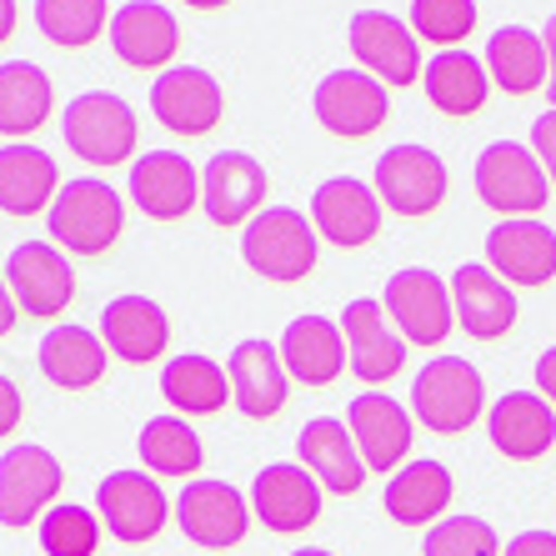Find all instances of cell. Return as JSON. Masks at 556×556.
<instances>
[{"label":"cell","mask_w":556,"mask_h":556,"mask_svg":"<svg viewBox=\"0 0 556 556\" xmlns=\"http://www.w3.org/2000/svg\"><path fill=\"white\" fill-rule=\"evenodd\" d=\"M15 321H21V306H15L11 286H5V276H0V337H11Z\"/></svg>","instance_id":"cell-46"},{"label":"cell","mask_w":556,"mask_h":556,"mask_svg":"<svg viewBox=\"0 0 556 556\" xmlns=\"http://www.w3.org/2000/svg\"><path fill=\"white\" fill-rule=\"evenodd\" d=\"M486 266L506 286H546L556 276V231L536 216L496 220L486 231Z\"/></svg>","instance_id":"cell-21"},{"label":"cell","mask_w":556,"mask_h":556,"mask_svg":"<svg viewBox=\"0 0 556 556\" xmlns=\"http://www.w3.org/2000/svg\"><path fill=\"white\" fill-rule=\"evenodd\" d=\"M61 195V166L55 155L36 151L26 141H11L0 146V211L15 220L40 216V211L55 206Z\"/></svg>","instance_id":"cell-30"},{"label":"cell","mask_w":556,"mask_h":556,"mask_svg":"<svg viewBox=\"0 0 556 556\" xmlns=\"http://www.w3.org/2000/svg\"><path fill=\"white\" fill-rule=\"evenodd\" d=\"M351 55L366 76H376L387 91H406L421 80L427 61H421V40L406 21H396L391 11H356L351 15Z\"/></svg>","instance_id":"cell-7"},{"label":"cell","mask_w":556,"mask_h":556,"mask_svg":"<svg viewBox=\"0 0 556 556\" xmlns=\"http://www.w3.org/2000/svg\"><path fill=\"white\" fill-rule=\"evenodd\" d=\"M316 256H321V236H316L306 211L296 206H266L241 231V261L266 281H306L316 271Z\"/></svg>","instance_id":"cell-3"},{"label":"cell","mask_w":556,"mask_h":556,"mask_svg":"<svg viewBox=\"0 0 556 556\" xmlns=\"http://www.w3.org/2000/svg\"><path fill=\"white\" fill-rule=\"evenodd\" d=\"M111 51L121 65L130 71H170L176 51H181V26L176 15L161 5V0H126L116 15H111Z\"/></svg>","instance_id":"cell-20"},{"label":"cell","mask_w":556,"mask_h":556,"mask_svg":"<svg viewBox=\"0 0 556 556\" xmlns=\"http://www.w3.org/2000/svg\"><path fill=\"white\" fill-rule=\"evenodd\" d=\"M341 337H346V356H351V371L356 381L366 387H387L396 381L406 366V341L402 331L391 326L387 306L371 296H356L346 311H341Z\"/></svg>","instance_id":"cell-19"},{"label":"cell","mask_w":556,"mask_h":556,"mask_svg":"<svg viewBox=\"0 0 556 556\" xmlns=\"http://www.w3.org/2000/svg\"><path fill=\"white\" fill-rule=\"evenodd\" d=\"M46 226L65 256H105L126 231V201L116 195V186L80 176V181L61 186L55 206L46 211Z\"/></svg>","instance_id":"cell-1"},{"label":"cell","mask_w":556,"mask_h":556,"mask_svg":"<svg viewBox=\"0 0 556 556\" xmlns=\"http://www.w3.org/2000/svg\"><path fill=\"white\" fill-rule=\"evenodd\" d=\"M306 216L321 241H331V247H341V251H356V247H371L376 241L387 206H381L376 186L356 181V176H331V181L316 186Z\"/></svg>","instance_id":"cell-18"},{"label":"cell","mask_w":556,"mask_h":556,"mask_svg":"<svg viewBox=\"0 0 556 556\" xmlns=\"http://www.w3.org/2000/svg\"><path fill=\"white\" fill-rule=\"evenodd\" d=\"M531 151H536V161H542L546 181L556 186V105L531 121Z\"/></svg>","instance_id":"cell-41"},{"label":"cell","mask_w":556,"mask_h":556,"mask_svg":"<svg viewBox=\"0 0 556 556\" xmlns=\"http://www.w3.org/2000/svg\"><path fill=\"white\" fill-rule=\"evenodd\" d=\"M5 286L21 316H36V321H55L76 301V271L55 241H21L5 256Z\"/></svg>","instance_id":"cell-11"},{"label":"cell","mask_w":556,"mask_h":556,"mask_svg":"<svg viewBox=\"0 0 556 556\" xmlns=\"http://www.w3.org/2000/svg\"><path fill=\"white\" fill-rule=\"evenodd\" d=\"M502 556H556V531H542V527L517 531V536L502 546Z\"/></svg>","instance_id":"cell-42"},{"label":"cell","mask_w":556,"mask_h":556,"mask_svg":"<svg viewBox=\"0 0 556 556\" xmlns=\"http://www.w3.org/2000/svg\"><path fill=\"white\" fill-rule=\"evenodd\" d=\"M176 527L186 531V542L206 546V552H231L251 531V496H241L231 481L195 477L176 496Z\"/></svg>","instance_id":"cell-14"},{"label":"cell","mask_w":556,"mask_h":556,"mask_svg":"<svg viewBox=\"0 0 556 556\" xmlns=\"http://www.w3.org/2000/svg\"><path fill=\"white\" fill-rule=\"evenodd\" d=\"M226 376H231V402L247 421H271L276 412L291 396V376H286L281 346L266 337H247L236 341L231 362H226Z\"/></svg>","instance_id":"cell-22"},{"label":"cell","mask_w":556,"mask_h":556,"mask_svg":"<svg viewBox=\"0 0 556 556\" xmlns=\"http://www.w3.org/2000/svg\"><path fill=\"white\" fill-rule=\"evenodd\" d=\"M371 186L387 211H396L402 220H421L446 201L452 176H446V161L437 151H427V146H391L376 161Z\"/></svg>","instance_id":"cell-9"},{"label":"cell","mask_w":556,"mask_h":556,"mask_svg":"<svg viewBox=\"0 0 556 556\" xmlns=\"http://www.w3.org/2000/svg\"><path fill=\"white\" fill-rule=\"evenodd\" d=\"M452 306H456V326H462L471 341H502L506 331L517 326V296H511V286H506L492 266H477V261L456 266Z\"/></svg>","instance_id":"cell-25"},{"label":"cell","mask_w":556,"mask_h":556,"mask_svg":"<svg viewBox=\"0 0 556 556\" xmlns=\"http://www.w3.org/2000/svg\"><path fill=\"white\" fill-rule=\"evenodd\" d=\"M55 111V86L36 61H5L0 65V136H30L51 121Z\"/></svg>","instance_id":"cell-34"},{"label":"cell","mask_w":556,"mask_h":556,"mask_svg":"<svg viewBox=\"0 0 556 556\" xmlns=\"http://www.w3.org/2000/svg\"><path fill=\"white\" fill-rule=\"evenodd\" d=\"M471 181H477L481 206H492L502 220L536 216V211H546V201H552V181H546L536 151H531V146H517V141L486 146V151L477 155Z\"/></svg>","instance_id":"cell-5"},{"label":"cell","mask_w":556,"mask_h":556,"mask_svg":"<svg viewBox=\"0 0 556 556\" xmlns=\"http://www.w3.org/2000/svg\"><path fill=\"white\" fill-rule=\"evenodd\" d=\"M291 556H337V552H321V546H301V552H291Z\"/></svg>","instance_id":"cell-49"},{"label":"cell","mask_w":556,"mask_h":556,"mask_svg":"<svg viewBox=\"0 0 556 556\" xmlns=\"http://www.w3.org/2000/svg\"><path fill=\"white\" fill-rule=\"evenodd\" d=\"M15 15H21L15 11V0H0V46L15 36Z\"/></svg>","instance_id":"cell-47"},{"label":"cell","mask_w":556,"mask_h":556,"mask_svg":"<svg viewBox=\"0 0 556 556\" xmlns=\"http://www.w3.org/2000/svg\"><path fill=\"white\" fill-rule=\"evenodd\" d=\"M161 396L176 406V416H216L231 406V376L211 356H170L161 366Z\"/></svg>","instance_id":"cell-35"},{"label":"cell","mask_w":556,"mask_h":556,"mask_svg":"<svg viewBox=\"0 0 556 556\" xmlns=\"http://www.w3.org/2000/svg\"><path fill=\"white\" fill-rule=\"evenodd\" d=\"M40 546H46V556H96V546H101V517L76 502H55L40 517Z\"/></svg>","instance_id":"cell-39"},{"label":"cell","mask_w":556,"mask_h":556,"mask_svg":"<svg viewBox=\"0 0 556 556\" xmlns=\"http://www.w3.org/2000/svg\"><path fill=\"white\" fill-rule=\"evenodd\" d=\"M421 556H502V536L481 517H441L427 527Z\"/></svg>","instance_id":"cell-40"},{"label":"cell","mask_w":556,"mask_h":556,"mask_svg":"<svg viewBox=\"0 0 556 556\" xmlns=\"http://www.w3.org/2000/svg\"><path fill=\"white\" fill-rule=\"evenodd\" d=\"M251 517L276 536H301L321 521V481L301 462H271L251 481Z\"/></svg>","instance_id":"cell-17"},{"label":"cell","mask_w":556,"mask_h":556,"mask_svg":"<svg viewBox=\"0 0 556 556\" xmlns=\"http://www.w3.org/2000/svg\"><path fill=\"white\" fill-rule=\"evenodd\" d=\"M186 5H191V11H226L231 0H186Z\"/></svg>","instance_id":"cell-48"},{"label":"cell","mask_w":556,"mask_h":556,"mask_svg":"<svg viewBox=\"0 0 556 556\" xmlns=\"http://www.w3.org/2000/svg\"><path fill=\"white\" fill-rule=\"evenodd\" d=\"M21 416H26V402H21V391H15L11 376H0V441H5L15 427H21Z\"/></svg>","instance_id":"cell-43"},{"label":"cell","mask_w":556,"mask_h":556,"mask_svg":"<svg viewBox=\"0 0 556 556\" xmlns=\"http://www.w3.org/2000/svg\"><path fill=\"white\" fill-rule=\"evenodd\" d=\"M406 26L437 51H462V40L477 30V0H412Z\"/></svg>","instance_id":"cell-38"},{"label":"cell","mask_w":556,"mask_h":556,"mask_svg":"<svg viewBox=\"0 0 556 556\" xmlns=\"http://www.w3.org/2000/svg\"><path fill=\"white\" fill-rule=\"evenodd\" d=\"M101 341L105 351L126 366H151L170 346V321L161 301L151 296H116L101 311Z\"/></svg>","instance_id":"cell-26"},{"label":"cell","mask_w":556,"mask_h":556,"mask_svg":"<svg viewBox=\"0 0 556 556\" xmlns=\"http://www.w3.org/2000/svg\"><path fill=\"white\" fill-rule=\"evenodd\" d=\"M456 496V481H452V466L437 462V456H421V462H406L396 477H387V517L396 527H437L441 511L452 506Z\"/></svg>","instance_id":"cell-29"},{"label":"cell","mask_w":556,"mask_h":556,"mask_svg":"<svg viewBox=\"0 0 556 556\" xmlns=\"http://www.w3.org/2000/svg\"><path fill=\"white\" fill-rule=\"evenodd\" d=\"M346 427H351V437H356V452H362L366 471L396 477L406 466V456H412L416 416L406 412L396 396H387V391H362V396H351Z\"/></svg>","instance_id":"cell-15"},{"label":"cell","mask_w":556,"mask_h":556,"mask_svg":"<svg viewBox=\"0 0 556 556\" xmlns=\"http://www.w3.org/2000/svg\"><path fill=\"white\" fill-rule=\"evenodd\" d=\"M536 396L556 412V346H546L542 356H536Z\"/></svg>","instance_id":"cell-44"},{"label":"cell","mask_w":556,"mask_h":556,"mask_svg":"<svg viewBox=\"0 0 556 556\" xmlns=\"http://www.w3.org/2000/svg\"><path fill=\"white\" fill-rule=\"evenodd\" d=\"M542 40H546V65H552V76H546V101L556 105V11L546 15V26H542Z\"/></svg>","instance_id":"cell-45"},{"label":"cell","mask_w":556,"mask_h":556,"mask_svg":"<svg viewBox=\"0 0 556 556\" xmlns=\"http://www.w3.org/2000/svg\"><path fill=\"white\" fill-rule=\"evenodd\" d=\"M421 91L441 116H477L492 96V76L486 61H477L471 51H437V61H427L421 71Z\"/></svg>","instance_id":"cell-33"},{"label":"cell","mask_w":556,"mask_h":556,"mask_svg":"<svg viewBox=\"0 0 556 556\" xmlns=\"http://www.w3.org/2000/svg\"><path fill=\"white\" fill-rule=\"evenodd\" d=\"M65 486V471L55 462V452L21 441L0 456V527L5 531H26L40 527V517L55 506Z\"/></svg>","instance_id":"cell-8"},{"label":"cell","mask_w":556,"mask_h":556,"mask_svg":"<svg viewBox=\"0 0 556 556\" xmlns=\"http://www.w3.org/2000/svg\"><path fill=\"white\" fill-rule=\"evenodd\" d=\"M61 136L80 161H91V166H121V161H130L136 146H141V121H136V111H130L121 96L80 91L76 101L65 105Z\"/></svg>","instance_id":"cell-4"},{"label":"cell","mask_w":556,"mask_h":556,"mask_svg":"<svg viewBox=\"0 0 556 556\" xmlns=\"http://www.w3.org/2000/svg\"><path fill=\"white\" fill-rule=\"evenodd\" d=\"M105 366H111V351H105L101 331H86V326H51L46 341H40V376L61 391L101 387Z\"/></svg>","instance_id":"cell-31"},{"label":"cell","mask_w":556,"mask_h":556,"mask_svg":"<svg viewBox=\"0 0 556 556\" xmlns=\"http://www.w3.org/2000/svg\"><path fill=\"white\" fill-rule=\"evenodd\" d=\"M486 437L506 462H542L556 446V412L536 391H506L486 412Z\"/></svg>","instance_id":"cell-27"},{"label":"cell","mask_w":556,"mask_h":556,"mask_svg":"<svg viewBox=\"0 0 556 556\" xmlns=\"http://www.w3.org/2000/svg\"><path fill=\"white\" fill-rule=\"evenodd\" d=\"M281 362H286V376L301 381V387H331V381L351 366L341 321L296 316V321L281 331Z\"/></svg>","instance_id":"cell-28"},{"label":"cell","mask_w":556,"mask_h":556,"mask_svg":"<svg viewBox=\"0 0 556 556\" xmlns=\"http://www.w3.org/2000/svg\"><path fill=\"white\" fill-rule=\"evenodd\" d=\"M481 61H486L492 86L506 96H536V91H546V76H552V65H546V40H542V30H531V26L492 30Z\"/></svg>","instance_id":"cell-32"},{"label":"cell","mask_w":556,"mask_h":556,"mask_svg":"<svg viewBox=\"0 0 556 556\" xmlns=\"http://www.w3.org/2000/svg\"><path fill=\"white\" fill-rule=\"evenodd\" d=\"M136 456L151 477H195L206 462V446L186 416H151L136 437Z\"/></svg>","instance_id":"cell-36"},{"label":"cell","mask_w":556,"mask_h":556,"mask_svg":"<svg viewBox=\"0 0 556 556\" xmlns=\"http://www.w3.org/2000/svg\"><path fill=\"white\" fill-rule=\"evenodd\" d=\"M96 517L116 542L146 546L176 517V502H166V492L155 486L151 471H111L96 486Z\"/></svg>","instance_id":"cell-10"},{"label":"cell","mask_w":556,"mask_h":556,"mask_svg":"<svg viewBox=\"0 0 556 556\" xmlns=\"http://www.w3.org/2000/svg\"><path fill=\"white\" fill-rule=\"evenodd\" d=\"M266 166L247 151H220L201 170V211L220 231H247L251 220L266 211Z\"/></svg>","instance_id":"cell-12"},{"label":"cell","mask_w":556,"mask_h":556,"mask_svg":"<svg viewBox=\"0 0 556 556\" xmlns=\"http://www.w3.org/2000/svg\"><path fill=\"white\" fill-rule=\"evenodd\" d=\"M296 456H301V466H306L311 477L321 481V492H331V496H356L362 492V481L371 477L366 462H362V452H356L351 427L337 421V416H311L306 427H301V437H296Z\"/></svg>","instance_id":"cell-24"},{"label":"cell","mask_w":556,"mask_h":556,"mask_svg":"<svg viewBox=\"0 0 556 556\" xmlns=\"http://www.w3.org/2000/svg\"><path fill=\"white\" fill-rule=\"evenodd\" d=\"M36 26L61 51H86L111 30V5L105 0H36Z\"/></svg>","instance_id":"cell-37"},{"label":"cell","mask_w":556,"mask_h":556,"mask_svg":"<svg viewBox=\"0 0 556 556\" xmlns=\"http://www.w3.org/2000/svg\"><path fill=\"white\" fill-rule=\"evenodd\" d=\"M126 191L151 220H186L201 201V176L181 151H146L130 161Z\"/></svg>","instance_id":"cell-23"},{"label":"cell","mask_w":556,"mask_h":556,"mask_svg":"<svg viewBox=\"0 0 556 556\" xmlns=\"http://www.w3.org/2000/svg\"><path fill=\"white\" fill-rule=\"evenodd\" d=\"M311 111H316V126L326 136H341V141H366L387 126L391 116V91L366 71H331V76L316 86L311 96Z\"/></svg>","instance_id":"cell-13"},{"label":"cell","mask_w":556,"mask_h":556,"mask_svg":"<svg viewBox=\"0 0 556 556\" xmlns=\"http://www.w3.org/2000/svg\"><path fill=\"white\" fill-rule=\"evenodd\" d=\"M412 416L437 437H462L486 416V381L466 356H431L412 381Z\"/></svg>","instance_id":"cell-2"},{"label":"cell","mask_w":556,"mask_h":556,"mask_svg":"<svg viewBox=\"0 0 556 556\" xmlns=\"http://www.w3.org/2000/svg\"><path fill=\"white\" fill-rule=\"evenodd\" d=\"M151 111L170 136H211L226 116V91L201 65H170L151 80Z\"/></svg>","instance_id":"cell-16"},{"label":"cell","mask_w":556,"mask_h":556,"mask_svg":"<svg viewBox=\"0 0 556 556\" xmlns=\"http://www.w3.org/2000/svg\"><path fill=\"white\" fill-rule=\"evenodd\" d=\"M381 306H387L391 326L402 331L406 346H421V351H437L456 326L452 281H441L427 266H406V271L391 276L387 291H381Z\"/></svg>","instance_id":"cell-6"}]
</instances>
